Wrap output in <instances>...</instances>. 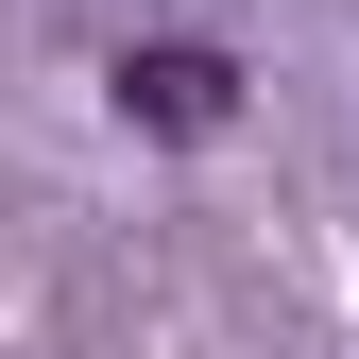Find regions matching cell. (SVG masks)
<instances>
[{
  "label": "cell",
  "mask_w": 359,
  "mask_h": 359,
  "mask_svg": "<svg viewBox=\"0 0 359 359\" xmlns=\"http://www.w3.org/2000/svg\"><path fill=\"white\" fill-rule=\"evenodd\" d=\"M120 120H137V137H222V120H240V52L137 34V52H120Z\"/></svg>",
  "instance_id": "6da1fadb"
}]
</instances>
